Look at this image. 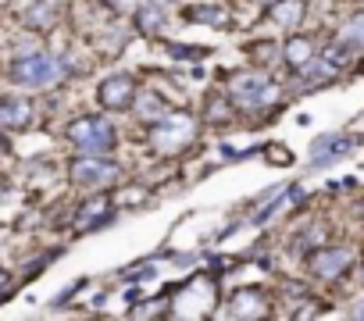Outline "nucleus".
Listing matches in <instances>:
<instances>
[{"instance_id":"2eb2a0df","label":"nucleus","mask_w":364,"mask_h":321,"mask_svg":"<svg viewBox=\"0 0 364 321\" xmlns=\"http://www.w3.org/2000/svg\"><path fill=\"white\" fill-rule=\"evenodd\" d=\"M282 58H286V65H289V68H300L307 58H314V43H311V40H304V36H293V40L282 47Z\"/></svg>"},{"instance_id":"5701e85b","label":"nucleus","mask_w":364,"mask_h":321,"mask_svg":"<svg viewBox=\"0 0 364 321\" xmlns=\"http://www.w3.org/2000/svg\"><path fill=\"white\" fill-rule=\"evenodd\" d=\"M4 289H8V271H0V296H4Z\"/></svg>"},{"instance_id":"4468645a","label":"nucleus","mask_w":364,"mask_h":321,"mask_svg":"<svg viewBox=\"0 0 364 321\" xmlns=\"http://www.w3.org/2000/svg\"><path fill=\"white\" fill-rule=\"evenodd\" d=\"M58 22V4L54 0H36V4L26 11V26L29 29H50Z\"/></svg>"},{"instance_id":"aec40b11","label":"nucleus","mask_w":364,"mask_h":321,"mask_svg":"<svg viewBox=\"0 0 364 321\" xmlns=\"http://www.w3.org/2000/svg\"><path fill=\"white\" fill-rule=\"evenodd\" d=\"M268 153H272V157H268V160H275V165H289V160H293V157H289V150H286V146H268Z\"/></svg>"},{"instance_id":"20e7f679","label":"nucleus","mask_w":364,"mask_h":321,"mask_svg":"<svg viewBox=\"0 0 364 321\" xmlns=\"http://www.w3.org/2000/svg\"><path fill=\"white\" fill-rule=\"evenodd\" d=\"M272 97H275V82L268 75L243 72L229 82V100L236 107H264V104H272Z\"/></svg>"},{"instance_id":"dca6fc26","label":"nucleus","mask_w":364,"mask_h":321,"mask_svg":"<svg viewBox=\"0 0 364 321\" xmlns=\"http://www.w3.org/2000/svg\"><path fill=\"white\" fill-rule=\"evenodd\" d=\"M336 43H339V47H346V50L353 54V50L364 43V15H353V18L339 29V40H336Z\"/></svg>"},{"instance_id":"f257e3e1","label":"nucleus","mask_w":364,"mask_h":321,"mask_svg":"<svg viewBox=\"0 0 364 321\" xmlns=\"http://www.w3.org/2000/svg\"><path fill=\"white\" fill-rule=\"evenodd\" d=\"M193 139H197V118L186 114V111H164L154 121V146L161 153H178Z\"/></svg>"},{"instance_id":"f3484780","label":"nucleus","mask_w":364,"mask_h":321,"mask_svg":"<svg viewBox=\"0 0 364 321\" xmlns=\"http://www.w3.org/2000/svg\"><path fill=\"white\" fill-rule=\"evenodd\" d=\"M161 22H164V15H161L157 4H143V8H136V29H139V33H157Z\"/></svg>"},{"instance_id":"f8f14e48","label":"nucleus","mask_w":364,"mask_h":321,"mask_svg":"<svg viewBox=\"0 0 364 321\" xmlns=\"http://www.w3.org/2000/svg\"><path fill=\"white\" fill-rule=\"evenodd\" d=\"M264 307L268 303H264V296L257 289H240L232 296V303H229V314H236V317H261Z\"/></svg>"},{"instance_id":"ddd939ff","label":"nucleus","mask_w":364,"mask_h":321,"mask_svg":"<svg viewBox=\"0 0 364 321\" xmlns=\"http://www.w3.org/2000/svg\"><path fill=\"white\" fill-rule=\"evenodd\" d=\"M182 18L186 22H200V26H211V29H229V15L215 4H193L182 11Z\"/></svg>"},{"instance_id":"9d476101","label":"nucleus","mask_w":364,"mask_h":321,"mask_svg":"<svg viewBox=\"0 0 364 321\" xmlns=\"http://www.w3.org/2000/svg\"><path fill=\"white\" fill-rule=\"evenodd\" d=\"M272 18H275V26H282V29H296L300 22H304V15H307V4L304 0H272Z\"/></svg>"},{"instance_id":"1a4fd4ad","label":"nucleus","mask_w":364,"mask_h":321,"mask_svg":"<svg viewBox=\"0 0 364 321\" xmlns=\"http://www.w3.org/2000/svg\"><path fill=\"white\" fill-rule=\"evenodd\" d=\"M29 118H33V104L29 100H22V97H4L0 100V129L18 132V129L29 125Z\"/></svg>"},{"instance_id":"412c9836","label":"nucleus","mask_w":364,"mask_h":321,"mask_svg":"<svg viewBox=\"0 0 364 321\" xmlns=\"http://www.w3.org/2000/svg\"><path fill=\"white\" fill-rule=\"evenodd\" d=\"M211 118L218 121V118H229V107L225 104H211Z\"/></svg>"},{"instance_id":"f03ea898","label":"nucleus","mask_w":364,"mask_h":321,"mask_svg":"<svg viewBox=\"0 0 364 321\" xmlns=\"http://www.w3.org/2000/svg\"><path fill=\"white\" fill-rule=\"evenodd\" d=\"M68 139L82 150V153H111L118 136H114V125L100 114H86V118H75L72 129H68Z\"/></svg>"},{"instance_id":"7ed1b4c3","label":"nucleus","mask_w":364,"mask_h":321,"mask_svg":"<svg viewBox=\"0 0 364 321\" xmlns=\"http://www.w3.org/2000/svg\"><path fill=\"white\" fill-rule=\"evenodd\" d=\"M61 75H65V65H61L58 58H47V54L22 58V61H15V68H11V79H15L18 86H29V89H47V86L61 82Z\"/></svg>"},{"instance_id":"39448f33","label":"nucleus","mask_w":364,"mask_h":321,"mask_svg":"<svg viewBox=\"0 0 364 321\" xmlns=\"http://www.w3.org/2000/svg\"><path fill=\"white\" fill-rule=\"evenodd\" d=\"M114 179H118V165H111V160L100 157V153L75 157V165H72V183L82 186V190H104Z\"/></svg>"},{"instance_id":"6e6552de","label":"nucleus","mask_w":364,"mask_h":321,"mask_svg":"<svg viewBox=\"0 0 364 321\" xmlns=\"http://www.w3.org/2000/svg\"><path fill=\"white\" fill-rule=\"evenodd\" d=\"M353 146H357L353 136H318L314 146H311V168H325V165H332V160L346 157Z\"/></svg>"},{"instance_id":"6ab92c4d","label":"nucleus","mask_w":364,"mask_h":321,"mask_svg":"<svg viewBox=\"0 0 364 321\" xmlns=\"http://www.w3.org/2000/svg\"><path fill=\"white\" fill-rule=\"evenodd\" d=\"M168 54L171 58H204V50H190V47H178V43H168Z\"/></svg>"},{"instance_id":"b1692460","label":"nucleus","mask_w":364,"mask_h":321,"mask_svg":"<svg viewBox=\"0 0 364 321\" xmlns=\"http://www.w3.org/2000/svg\"><path fill=\"white\" fill-rule=\"evenodd\" d=\"M257 4H272V0H257Z\"/></svg>"},{"instance_id":"0eeeda50","label":"nucleus","mask_w":364,"mask_h":321,"mask_svg":"<svg viewBox=\"0 0 364 321\" xmlns=\"http://www.w3.org/2000/svg\"><path fill=\"white\" fill-rule=\"evenodd\" d=\"M100 107H107V111H125L132 100H136V75H129V72H118V75H107L104 82H100Z\"/></svg>"},{"instance_id":"a211bd4d","label":"nucleus","mask_w":364,"mask_h":321,"mask_svg":"<svg viewBox=\"0 0 364 321\" xmlns=\"http://www.w3.org/2000/svg\"><path fill=\"white\" fill-rule=\"evenodd\" d=\"M168 107H164V100L161 97H154V93H146L143 97V104H136V118H143V121H154V114L161 118Z\"/></svg>"},{"instance_id":"423d86ee","label":"nucleus","mask_w":364,"mask_h":321,"mask_svg":"<svg viewBox=\"0 0 364 321\" xmlns=\"http://www.w3.org/2000/svg\"><path fill=\"white\" fill-rule=\"evenodd\" d=\"M353 268V250L350 246H314L307 254V271L318 278H339Z\"/></svg>"},{"instance_id":"4be33fe9","label":"nucleus","mask_w":364,"mask_h":321,"mask_svg":"<svg viewBox=\"0 0 364 321\" xmlns=\"http://www.w3.org/2000/svg\"><path fill=\"white\" fill-rule=\"evenodd\" d=\"M254 58H261V61H264V58H272V47H257V50H254Z\"/></svg>"},{"instance_id":"9b49d317","label":"nucleus","mask_w":364,"mask_h":321,"mask_svg":"<svg viewBox=\"0 0 364 321\" xmlns=\"http://www.w3.org/2000/svg\"><path fill=\"white\" fill-rule=\"evenodd\" d=\"M97 225H107V197H104V193L93 197L90 204H82L79 214H75V229H79V232L97 229Z\"/></svg>"}]
</instances>
